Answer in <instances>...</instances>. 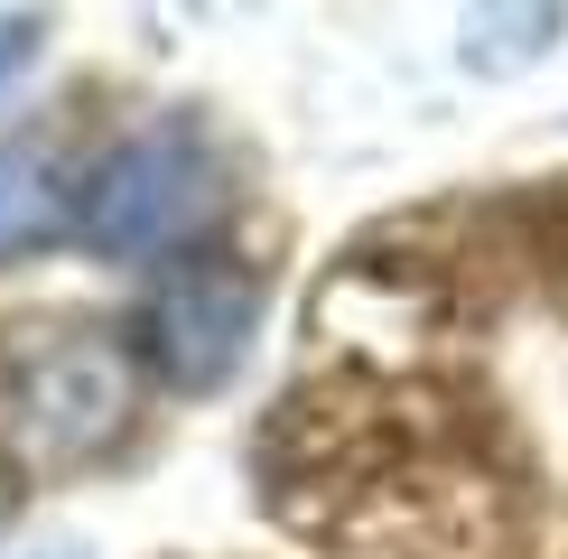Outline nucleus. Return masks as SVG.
<instances>
[{
    "label": "nucleus",
    "instance_id": "f257e3e1",
    "mask_svg": "<svg viewBox=\"0 0 568 559\" xmlns=\"http://www.w3.org/2000/svg\"><path fill=\"white\" fill-rule=\"evenodd\" d=\"M0 429L38 466H84L131 429V355L84 326H29L0 345Z\"/></svg>",
    "mask_w": 568,
    "mask_h": 559
},
{
    "label": "nucleus",
    "instance_id": "f03ea898",
    "mask_svg": "<svg viewBox=\"0 0 568 559\" xmlns=\"http://www.w3.org/2000/svg\"><path fill=\"white\" fill-rule=\"evenodd\" d=\"M215 215V150L196 122H150L131 131L75 196V233L103 262H159Z\"/></svg>",
    "mask_w": 568,
    "mask_h": 559
},
{
    "label": "nucleus",
    "instance_id": "7ed1b4c3",
    "mask_svg": "<svg viewBox=\"0 0 568 559\" xmlns=\"http://www.w3.org/2000/svg\"><path fill=\"white\" fill-rule=\"evenodd\" d=\"M252 336H262V289H252V271H233V262L159 271L150 298H140V317H131V355L169 392H224L233 373H243Z\"/></svg>",
    "mask_w": 568,
    "mask_h": 559
},
{
    "label": "nucleus",
    "instance_id": "20e7f679",
    "mask_svg": "<svg viewBox=\"0 0 568 559\" xmlns=\"http://www.w3.org/2000/svg\"><path fill=\"white\" fill-rule=\"evenodd\" d=\"M65 233V196H57V169L38 150H0V262H29Z\"/></svg>",
    "mask_w": 568,
    "mask_h": 559
},
{
    "label": "nucleus",
    "instance_id": "39448f33",
    "mask_svg": "<svg viewBox=\"0 0 568 559\" xmlns=\"http://www.w3.org/2000/svg\"><path fill=\"white\" fill-rule=\"evenodd\" d=\"M38 38H47V19H38V10H0V84H10V75H29Z\"/></svg>",
    "mask_w": 568,
    "mask_h": 559
}]
</instances>
